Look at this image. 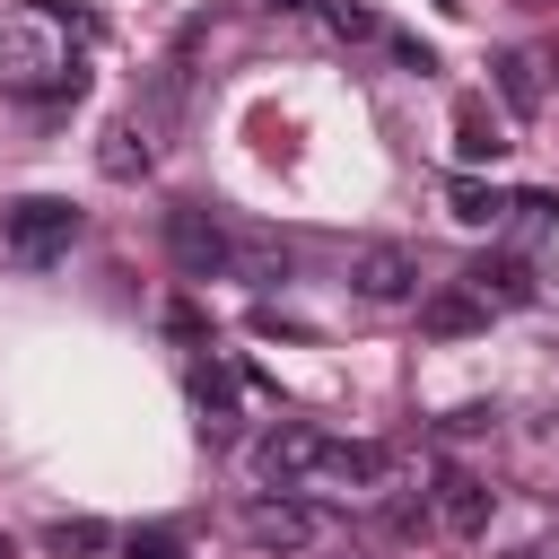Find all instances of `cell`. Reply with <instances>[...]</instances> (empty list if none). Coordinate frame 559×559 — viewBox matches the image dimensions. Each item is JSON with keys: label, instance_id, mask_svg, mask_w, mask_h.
<instances>
[{"label": "cell", "instance_id": "cell-6", "mask_svg": "<svg viewBox=\"0 0 559 559\" xmlns=\"http://www.w3.org/2000/svg\"><path fill=\"white\" fill-rule=\"evenodd\" d=\"M463 288L480 297V306H533L542 288H533V262L524 253H480L472 271H463Z\"/></svg>", "mask_w": 559, "mask_h": 559}, {"label": "cell", "instance_id": "cell-13", "mask_svg": "<svg viewBox=\"0 0 559 559\" xmlns=\"http://www.w3.org/2000/svg\"><path fill=\"white\" fill-rule=\"evenodd\" d=\"M96 166H105V183H140V175H148V140H140L131 122H114L105 148H96Z\"/></svg>", "mask_w": 559, "mask_h": 559}, {"label": "cell", "instance_id": "cell-1", "mask_svg": "<svg viewBox=\"0 0 559 559\" xmlns=\"http://www.w3.org/2000/svg\"><path fill=\"white\" fill-rule=\"evenodd\" d=\"M0 245H9L17 262H61V253L79 245V210H70V201H44V192H35V201H17V210L0 218Z\"/></svg>", "mask_w": 559, "mask_h": 559}, {"label": "cell", "instance_id": "cell-7", "mask_svg": "<svg viewBox=\"0 0 559 559\" xmlns=\"http://www.w3.org/2000/svg\"><path fill=\"white\" fill-rule=\"evenodd\" d=\"M489 507H498V489H489V480H472L463 463H445V472H437V515H445V533H489Z\"/></svg>", "mask_w": 559, "mask_h": 559}, {"label": "cell", "instance_id": "cell-23", "mask_svg": "<svg viewBox=\"0 0 559 559\" xmlns=\"http://www.w3.org/2000/svg\"><path fill=\"white\" fill-rule=\"evenodd\" d=\"M515 559H550V550H515Z\"/></svg>", "mask_w": 559, "mask_h": 559}, {"label": "cell", "instance_id": "cell-17", "mask_svg": "<svg viewBox=\"0 0 559 559\" xmlns=\"http://www.w3.org/2000/svg\"><path fill=\"white\" fill-rule=\"evenodd\" d=\"M122 559H192V550H183V533L148 524V533H131V542H122Z\"/></svg>", "mask_w": 559, "mask_h": 559}, {"label": "cell", "instance_id": "cell-18", "mask_svg": "<svg viewBox=\"0 0 559 559\" xmlns=\"http://www.w3.org/2000/svg\"><path fill=\"white\" fill-rule=\"evenodd\" d=\"M376 44H384V52H393V61H402V70H419V79H428V70H437V52H428V44H419V35H402V26H384V35H376Z\"/></svg>", "mask_w": 559, "mask_h": 559}, {"label": "cell", "instance_id": "cell-12", "mask_svg": "<svg viewBox=\"0 0 559 559\" xmlns=\"http://www.w3.org/2000/svg\"><path fill=\"white\" fill-rule=\"evenodd\" d=\"M445 210H454L463 227H498V218H507V192L480 183V175H454V183H445Z\"/></svg>", "mask_w": 559, "mask_h": 559}, {"label": "cell", "instance_id": "cell-14", "mask_svg": "<svg viewBox=\"0 0 559 559\" xmlns=\"http://www.w3.org/2000/svg\"><path fill=\"white\" fill-rule=\"evenodd\" d=\"M192 402L210 411V428L236 411V367H218V358H192Z\"/></svg>", "mask_w": 559, "mask_h": 559}, {"label": "cell", "instance_id": "cell-22", "mask_svg": "<svg viewBox=\"0 0 559 559\" xmlns=\"http://www.w3.org/2000/svg\"><path fill=\"white\" fill-rule=\"evenodd\" d=\"M271 9H314V0H271Z\"/></svg>", "mask_w": 559, "mask_h": 559}, {"label": "cell", "instance_id": "cell-5", "mask_svg": "<svg viewBox=\"0 0 559 559\" xmlns=\"http://www.w3.org/2000/svg\"><path fill=\"white\" fill-rule=\"evenodd\" d=\"M349 280H358V297H376V306H393V297H411V280H419V262H411V245H393V236H376V245H358V262H349Z\"/></svg>", "mask_w": 559, "mask_h": 559}, {"label": "cell", "instance_id": "cell-4", "mask_svg": "<svg viewBox=\"0 0 559 559\" xmlns=\"http://www.w3.org/2000/svg\"><path fill=\"white\" fill-rule=\"evenodd\" d=\"M314 533H323V515H314L306 498H253V507H245V542H253V550H306Z\"/></svg>", "mask_w": 559, "mask_h": 559}, {"label": "cell", "instance_id": "cell-21", "mask_svg": "<svg viewBox=\"0 0 559 559\" xmlns=\"http://www.w3.org/2000/svg\"><path fill=\"white\" fill-rule=\"evenodd\" d=\"M489 419H498V411H489V402H463V411H454V419H445V437H480V428H489Z\"/></svg>", "mask_w": 559, "mask_h": 559}, {"label": "cell", "instance_id": "cell-3", "mask_svg": "<svg viewBox=\"0 0 559 559\" xmlns=\"http://www.w3.org/2000/svg\"><path fill=\"white\" fill-rule=\"evenodd\" d=\"M323 445H332L323 428H306V419H280V428L253 445V472H262L271 489H297V480H314V472H323Z\"/></svg>", "mask_w": 559, "mask_h": 559}, {"label": "cell", "instance_id": "cell-20", "mask_svg": "<svg viewBox=\"0 0 559 559\" xmlns=\"http://www.w3.org/2000/svg\"><path fill=\"white\" fill-rule=\"evenodd\" d=\"M166 332H175V341H210V323H201V306H192V297H175V306H166Z\"/></svg>", "mask_w": 559, "mask_h": 559}, {"label": "cell", "instance_id": "cell-9", "mask_svg": "<svg viewBox=\"0 0 559 559\" xmlns=\"http://www.w3.org/2000/svg\"><path fill=\"white\" fill-rule=\"evenodd\" d=\"M489 87L507 96V114H515V122H533V114H542V61H533V52H498V61H489Z\"/></svg>", "mask_w": 559, "mask_h": 559}, {"label": "cell", "instance_id": "cell-16", "mask_svg": "<svg viewBox=\"0 0 559 559\" xmlns=\"http://www.w3.org/2000/svg\"><path fill=\"white\" fill-rule=\"evenodd\" d=\"M44 542H52V550H105V542H114V533H105V524H96V515H61V524H52V533H44Z\"/></svg>", "mask_w": 559, "mask_h": 559}, {"label": "cell", "instance_id": "cell-8", "mask_svg": "<svg viewBox=\"0 0 559 559\" xmlns=\"http://www.w3.org/2000/svg\"><path fill=\"white\" fill-rule=\"evenodd\" d=\"M419 332H437V341H472V332H489V306L454 280V288H437V297L419 306Z\"/></svg>", "mask_w": 559, "mask_h": 559}, {"label": "cell", "instance_id": "cell-15", "mask_svg": "<svg viewBox=\"0 0 559 559\" xmlns=\"http://www.w3.org/2000/svg\"><path fill=\"white\" fill-rule=\"evenodd\" d=\"M314 9H323V26H332L341 44H376V35H384V17H376L367 0H314Z\"/></svg>", "mask_w": 559, "mask_h": 559}, {"label": "cell", "instance_id": "cell-2", "mask_svg": "<svg viewBox=\"0 0 559 559\" xmlns=\"http://www.w3.org/2000/svg\"><path fill=\"white\" fill-rule=\"evenodd\" d=\"M166 253H175L183 280H218V271H236V236H227L210 210H166Z\"/></svg>", "mask_w": 559, "mask_h": 559}, {"label": "cell", "instance_id": "cell-10", "mask_svg": "<svg viewBox=\"0 0 559 559\" xmlns=\"http://www.w3.org/2000/svg\"><path fill=\"white\" fill-rule=\"evenodd\" d=\"M498 148H507V131H498V114H489L480 96H463V105H454V157H463V166H489Z\"/></svg>", "mask_w": 559, "mask_h": 559}, {"label": "cell", "instance_id": "cell-19", "mask_svg": "<svg viewBox=\"0 0 559 559\" xmlns=\"http://www.w3.org/2000/svg\"><path fill=\"white\" fill-rule=\"evenodd\" d=\"M507 210H524V227H559V192H507Z\"/></svg>", "mask_w": 559, "mask_h": 559}, {"label": "cell", "instance_id": "cell-11", "mask_svg": "<svg viewBox=\"0 0 559 559\" xmlns=\"http://www.w3.org/2000/svg\"><path fill=\"white\" fill-rule=\"evenodd\" d=\"M384 472H393V454H384V445H349V437H332L314 480H349V489H367V480H384Z\"/></svg>", "mask_w": 559, "mask_h": 559}]
</instances>
